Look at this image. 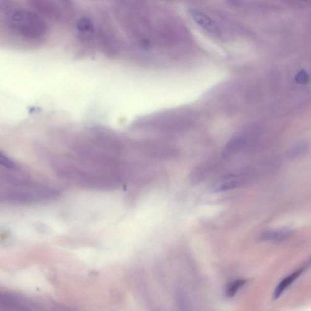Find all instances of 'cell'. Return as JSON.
<instances>
[{"label":"cell","instance_id":"obj_1","mask_svg":"<svg viewBox=\"0 0 311 311\" xmlns=\"http://www.w3.org/2000/svg\"><path fill=\"white\" fill-rule=\"evenodd\" d=\"M118 136L103 128H91L68 142L52 158L59 175L82 185L113 187L120 181V144Z\"/></svg>","mask_w":311,"mask_h":311},{"label":"cell","instance_id":"obj_2","mask_svg":"<svg viewBox=\"0 0 311 311\" xmlns=\"http://www.w3.org/2000/svg\"><path fill=\"white\" fill-rule=\"evenodd\" d=\"M1 179H4L5 200L19 203L48 200L56 198L59 192L51 187L39 183L13 159L1 154Z\"/></svg>","mask_w":311,"mask_h":311},{"label":"cell","instance_id":"obj_3","mask_svg":"<svg viewBox=\"0 0 311 311\" xmlns=\"http://www.w3.org/2000/svg\"><path fill=\"white\" fill-rule=\"evenodd\" d=\"M6 20L12 30L28 40L40 39L45 37L48 26L45 20L28 10L15 9L10 11Z\"/></svg>","mask_w":311,"mask_h":311},{"label":"cell","instance_id":"obj_4","mask_svg":"<svg viewBox=\"0 0 311 311\" xmlns=\"http://www.w3.org/2000/svg\"><path fill=\"white\" fill-rule=\"evenodd\" d=\"M75 31L78 39L83 43L88 44L92 41L96 33L94 20L90 17L83 16L78 18L75 24Z\"/></svg>","mask_w":311,"mask_h":311},{"label":"cell","instance_id":"obj_5","mask_svg":"<svg viewBox=\"0 0 311 311\" xmlns=\"http://www.w3.org/2000/svg\"><path fill=\"white\" fill-rule=\"evenodd\" d=\"M246 179V175L243 173L230 174L222 177L217 182L214 186V190L215 191H224L234 189L241 186Z\"/></svg>","mask_w":311,"mask_h":311},{"label":"cell","instance_id":"obj_6","mask_svg":"<svg viewBox=\"0 0 311 311\" xmlns=\"http://www.w3.org/2000/svg\"><path fill=\"white\" fill-rule=\"evenodd\" d=\"M191 16L194 21L206 31L211 33H216L218 31L215 23L207 15L200 11H193L191 12Z\"/></svg>","mask_w":311,"mask_h":311},{"label":"cell","instance_id":"obj_7","mask_svg":"<svg viewBox=\"0 0 311 311\" xmlns=\"http://www.w3.org/2000/svg\"><path fill=\"white\" fill-rule=\"evenodd\" d=\"M303 271V269H298L292 273V274L289 275V276L285 278L275 288L274 294H273L274 299H278L285 290L292 284L293 282L302 274Z\"/></svg>","mask_w":311,"mask_h":311},{"label":"cell","instance_id":"obj_8","mask_svg":"<svg viewBox=\"0 0 311 311\" xmlns=\"http://www.w3.org/2000/svg\"><path fill=\"white\" fill-rule=\"evenodd\" d=\"M291 234V231L288 228L271 230L263 234L262 239L264 241L280 242L287 239Z\"/></svg>","mask_w":311,"mask_h":311},{"label":"cell","instance_id":"obj_9","mask_svg":"<svg viewBox=\"0 0 311 311\" xmlns=\"http://www.w3.org/2000/svg\"><path fill=\"white\" fill-rule=\"evenodd\" d=\"M244 140L242 136H235L232 138L228 143L225 146L222 155L224 158H230L239 152L243 147Z\"/></svg>","mask_w":311,"mask_h":311},{"label":"cell","instance_id":"obj_10","mask_svg":"<svg viewBox=\"0 0 311 311\" xmlns=\"http://www.w3.org/2000/svg\"><path fill=\"white\" fill-rule=\"evenodd\" d=\"M246 283V280H245L235 281V282L231 283V284L229 286L228 288H227L226 291L227 295L229 297H233L242 287H244Z\"/></svg>","mask_w":311,"mask_h":311},{"label":"cell","instance_id":"obj_11","mask_svg":"<svg viewBox=\"0 0 311 311\" xmlns=\"http://www.w3.org/2000/svg\"><path fill=\"white\" fill-rule=\"evenodd\" d=\"M295 79L300 84H306L309 80V77L305 70H302L296 75Z\"/></svg>","mask_w":311,"mask_h":311},{"label":"cell","instance_id":"obj_12","mask_svg":"<svg viewBox=\"0 0 311 311\" xmlns=\"http://www.w3.org/2000/svg\"><path fill=\"white\" fill-rule=\"evenodd\" d=\"M300 1H302L304 2H311V0H300Z\"/></svg>","mask_w":311,"mask_h":311},{"label":"cell","instance_id":"obj_13","mask_svg":"<svg viewBox=\"0 0 311 311\" xmlns=\"http://www.w3.org/2000/svg\"><path fill=\"white\" fill-rule=\"evenodd\" d=\"M229 1H236L237 0H229Z\"/></svg>","mask_w":311,"mask_h":311}]
</instances>
